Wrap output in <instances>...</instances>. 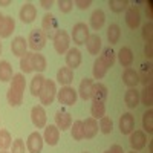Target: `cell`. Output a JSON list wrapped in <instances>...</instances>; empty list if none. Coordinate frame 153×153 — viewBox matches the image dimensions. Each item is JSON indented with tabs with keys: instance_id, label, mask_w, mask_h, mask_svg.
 I'll list each match as a JSON object with an SVG mask.
<instances>
[{
	"instance_id": "obj_1",
	"label": "cell",
	"mask_w": 153,
	"mask_h": 153,
	"mask_svg": "<svg viewBox=\"0 0 153 153\" xmlns=\"http://www.w3.org/2000/svg\"><path fill=\"white\" fill-rule=\"evenodd\" d=\"M25 89H26V80H25V75L20 74H14L11 80V86H9V91L6 94V100L11 107H17L23 103V94H25Z\"/></svg>"
},
{
	"instance_id": "obj_2",
	"label": "cell",
	"mask_w": 153,
	"mask_h": 153,
	"mask_svg": "<svg viewBox=\"0 0 153 153\" xmlns=\"http://www.w3.org/2000/svg\"><path fill=\"white\" fill-rule=\"evenodd\" d=\"M57 84H55V81L54 80H49V78H46V81H45V86H43V91H42V94H40V104L45 107V106H49V104H52L54 103V100H55V97H57Z\"/></svg>"
},
{
	"instance_id": "obj_3",
	"label": "cell",
	"mask_w": 153,
	"mask_h": 153,
	"mask_svg": "<svg viewBox=\"0 0 153 153\" xmlns=\"http://www.w3.org/2000/svg\"><path fill=\"white\" fill-rule=\"evenodd\" d=\"M54 49H55V52L63 55V54H66L68 51H69V46H71V35L66 32V31H63V29H58L54 35Z\"/></svg>"
},
{
	"instance_id": "obj_4",
	"label": "cell",
	"mask_w": 153,
	"mask_h": 153,
	"mask_svg": "<svg viewBox=\"0 0 153 153\" xmlns=\"http://www.w3.org/2000/svg\"><path fill=\"white\" fill-rule=\"evenodd\" d=\"M89 35H91V32H89V26H87L86 23L80 22V23L74 25V28H72V34H71V38L74 40V43H75V45H86Z\"/></svg>"
},
{
	"instance_id": "obj_5",
	"label": "cell",
	"mask_w": 153,
	"mask_h": 153,
	"mask_svg": "<svg viewBox=\"0 0 153 153\" xmlns=\"http://www.w3.org/2000/svg\"><path fill=\"white\" fill-rule=\"evenodd\" d=\"M57 98H58V103L60 104H65V106H74L76 103V98H78V94L74 87L71 86H63L60 91L57 92Z\"/></svg>"
},
{
	"instance_id": "obj_6",
	"label": "cell",
	"mask_w": 153,
	"mask_h": 153,
	"mask_svg": "<svg viewBox=\"0 0 153 153\" xmlns=\"http://www.w3.org/2000/svg\"><path fill=\"white\" fill-rule=\"evenodd\" d=\"M46 35L43 34L42 29H32L29 37H28V46L34 51V52H38L46 46Z\"/></svg>"
},
{
	"instance_id": "obj_7",
	"label": "cell",
	"mask_w": 153,
	"mask_h": 153,
	"mask_svg": "<svg viewBox=\"0 0 153 153\" xmlns=\"http://www.w3.org/2000/svg\"><path fill=\"white\" fill-rule=\"evenodd\" d=\"M42 31L46 35V38H54L55 32L58 31V20H57V17L54 14L48 12V14L43 17V20H42Z\"/></svg>"
},
{
	"instance_id": "obj_8",
	"label": "cell",
	"mask_w": 153,
	"mask_h": 153,
	"mask_svg": "<svg viewBox=\"0 0 153 153\" xmlns=\"http://www.w3.org/2000/svg\"><path fill=\"white\" fill-rule=\"evenodd\" d=\"M31 121H32V124L37 127V129H45L46 127L48 115H46V110H45V107L42 104L32 107V110H31Z\"/></svg>"
},
{
	"instance_id": "obj_9",
	"label": "cell",
	"mask_w": 153,
	"mask_h": 153,
	"mask_svg": "<svg viewBox=\"0 0 153 153\" xmlns=\"http://www.w3.org/2000/svg\"><path fill=\"white\" fill-rule=\"evenodd\" d=\"M43 135L38 132H32L26 139V150L29 153H42L43 150Z\"/></svg>"
},
{
	"instance_id": "obj_10",
	"label": "cell",
	"mask_w": 153,
	"mask_h": 153,
	"mask_svg": "<svg viewBox=\"0 0 153 153\" xmlns=\"http://www.w3.org/2000/svg\"><path fill=\"white\" fill-rule=\"evenodd\" d=\"M19 17H20V20H22L25 25L32 23V22L37 19V8H35L32 3H29V2L23 3L22 8H20V12H19Z\"/></svg>"
},
{
	"instance_id": "obj_11",
	"label": "cell",
	"mask_w": 153,
	"mask_h": 153,
	"mask_svg": "<svg viewBox=\"0 0 153 153\" xmlns=\"http://www.w3.org/2000/svg\"><path fill=\"white\" fill-rule=\"evenodd\" d=\"M43 141L48 146H57L60 141V129L55 124H49L45 127V133H43Z\"/></svg>"
},
{
	"instance_id": "obj_12",
	"label": "cell",
	"mask_w": 153,
	"mask_h": 153,
	"mask_svg": "<svg viewBox=\"0 0 153 153\" xmlns=\"http://www.w3.org/2000/svg\"><path fill=\"white\" fill-rule=\"evenodd\" d=\"M126 23L130 29H136L141 25V14L136 6H129L126 9Z\"/></svg>"
},
{
	"instance_id": "obj_13",
	"label": "cell",
	"mask_w": 153,
	"mask_h": 153,
	"mask_svg": "<svg viewBox=\"0 0 153 153\" xmlns=\"http://www.w3.org/2000/svg\"><path fill=\"white\" fill-rule=\"evenodd\" d=\"M129 143H130V147L138 152V150H143L147 144V138H146V133L143 130H133L130 133V139H129Z\"/></svg>"
},
{
	"instance_id": "obj_14",
	"label": "cell",
	"mask_w": 153,
	"mask_h": 153,
	"mask_svg": "<svg viewBox=\"0 0 153 153\" xmlns=\"http://www.w3.org/2000/svg\"><path fill=\"white\" fill-rule=\"evenodd\" d=\"M120 130L123 135H130L135 130V118L132 113H123L120 118Z\"/></svg>"
},
{
	"instance_id": "obj_15",
	"label": "cell",
	"mask_w": 153,
	"mask_h": 153,
	"mask_svg": "<svg viewBox=\"0 0 153 153\" xmlns=\"http://www.w3.org/2000/svg\"><path fill=\"white\" fill-rule=\"evenodd\" d=\"M72 117H71V113L65 112V110H58L55 113V126L60 129V132H65L68 129H71V126H72Z\"/></svg>"
},
{
	"instance_id": "obj_16",
	"label": "cell",
	"mask_w": 153,
	"mask_h": 153,
	"mask_svg": "<svg viewBox=\"0 0 153 153\" xmlns=\"http://www.w3.org/2000/svg\"><path fill=\"white\" fill-rule=\"evenodd\" d=\"M66 65L69 69H76L81 65V52L78 48H69V51L66 52Z\"/></svg>"
},
{
	"instance_id": "obj_17",
	"label": "cell",
	"mask_w": 153,
	"mask_h": 153,
	"mask_svg": "<svg viewBox=\"0 0 153 153\" xmlns=\"http://www.w3.org/2000/svg\"><path fill=\"white\" fill-rule=\"evenodd\" d=\"M11 51L16 57L22 58L25 54L28 52V40H25V37H16L11 43Z\"/></svg>"
},
{
	"instance_id": "obj_18",
	"label": "cell",
	"mask_w": 153,
	"mask_h": 153,
	"mask_svg": "<svg viewBox=\"0 0 153 153\" xmlns=\"http://www.w3.org/2000/svg\"><path fill=\"white\" fill-rule=\"evenodd\" d=\"M107 95H109V91L103 83H94L92 92H91V100L97 101V103H104Z\"/></svg>"
},
{
	"instance_id": "obj_19",
	"label": "cell",
	"mask_w": 153,
	"mask_h": 153,
	"mask_svg": "<svg viewBox=\"0 0 153 153\" xmlns=\"http://www.w3.org/2000/svg\"><path fill=\"white\" fill-rule=\"evenodd\" d=\"M83 129H84V138L86 139H92L97 136L100 127H98V121L92 117H89L83 121Z\"/></svg>"
},
{
	"instance_id": "obj_20",
	"label": "cell",
	"mask_w": 153,
	"mask_h": 153,
	"mask_svg": "<svg viewBox=\"0 0 153 153\" xmlns=\"http://www.w3.org/2000/svg\"><path fill=\"white\" fill-rule=\"evenodd\" d=\"M86 48H87V52L91 55H98V52L103 48V42H101V37L97 34H91L86 42Z\"/></svg>"
},
{
	"instance_id": "obj_21",
	"label": "cell",
	"mask_w": 153,
	"mask_h": 153,
	"mask_svg": "<svg viewBox=\"0 0 153 153\" xmlns=\"http://www.w3.org/2000/svg\"><path fill=\"white\" fill-rule=\"evenodd\" d=\"M123 83L129 87V89H133L136 87V84L139 83V76H138V72L132 68H126L124 72H123Z\"/></svg>"
},
{
	"instance_id": "obj_22",
	"label": "cell",
	"mask_w": 153,
	"mask_h": 153,
	"mask_svg": "<svg viewBox=\"0 0 153 153\" xmlns=\"http://www.w3.org/2000/svg\"><path fill=\"white\" fill-rule=\"evenodd\" d=\"M118 60L123 68H132L133 65V52L129 46H123L118 52Z\"/></svg>"
},
{
	"instance_id": "obj_23",
	"label": "cell",
	"mask_w": 153,
	"mask_h": 153,
	"mask_svg": "<svg viewBox=\"0 0 153 153\" xmlns=\"http://www.w3.org/2000/svg\"><path fill=\"white\" fill-rule=\"evenodd\" d=\"M124 103H126V106L129 107V109H135V107L139 106L141 100H139V92L136 91V87L129 89V91L126 92V95H124Z\"/></svg>"
},
{
	"instance_id": "obj_24",
	"label": "cell",
	"mask_w": 153,
	"mask_h": 153,
	"mask_svg": "<svg viewBox=\"0 0 153 153\" xmlns=\"http://www.w3.org/2000/svg\"><path fill=\"white\" fill-rule=\"evenodd\" d=\"M57 81H58L61 86H69V84L74 81V71L69 69L68 66L60 68L58 72H57Z\"/></svg>"
},
{
	"instance_id": "obj_25",
	"label": "cell",
	"mask_w": 153,
	"mask_h": 153,
	"mask_svg": "<svg viewBox=\"0 0 153 153\" xmlns=\"http://www.w3.org/2000/svg\"><path fill=\"white\" fill-rule=\"evenodd\" d=\"M104 22H106V14L103 9H95L91 16V26L95 31H100L101 28L104 26Z\"/></svg>"
},
{
	"instance_id": "obj_26",
	"label": "cell",
	"mask_w": 153,
	"mask_h": 153,
	"mask_svg": "<svg viewBox=\"0 0 153 153\" xmlns=\"http://www.w3.org/2000/svg\"><path fill=\"white\" fill-rule=\"evenodd\" d=\"M92 86H94V81L91 78H83L81 83H80V87H78V94L81 100L87 101L91 100V92H92Z\"/></svg>"
},
{
	"instance_id": "obj_27",
	"label": "cell",
	"mask_w": 153,
	"mask_h": 153,
	"mask_svg": "<svg viewBox=\"0 0 153 153\" xmlns=\"http://www.w3.org/2000/svg\"><path fill=\"white\" fill-rule=\"evenodd\" d=\"M45 81H46V78L42 74H37L32 78V81H31V94H32V97H40V94L43 91V86H45Z\"/></svg>"
},
{
	"instance_id": "obj_28",
	"label": "cell",
	"mask_w": 153,
	"mask_h": 153,
	"mask_svg": "<svg viewBox=\"0 0 153 153\" xmlns=\"http://www.w3.org/2000/svg\"><path fill=\"white\" fill-rule=\"evenodd\" d=\"M14 29H16V20L12 19L11 16H5L3 26H2V29H0V38L11 37V34L14 32Z\"/></svg>"
},
{
	"instance_id": "obj_29",
	"label": "cell",
	"mask_w": 153,
	"mask_h": 153,
	"mask_svg": "<svg viewBox=\"0 0 153 153\" xmlns=\"http://www.w3.org/2000/svg\"><path fill=\"white\" fill-rule=\"evenodd\" d=\"M12 76H14V74H12V66L9 65V61L2 60L0 61V81L8 83V81L12 80Z\"/></svg>"
},
{
	"instance_id": "obj_30",
	"label": "cell",
	"mask_w": 153,
	"mask_h": 153,
	"mask_svg": "<svg viewBox=\"0 0 153 153\" xmlns=\"http://www.w3.org/2000/svg\"><path fill=\"white\" fill-rule=\"evenodd\" d=\"M92 74H94V78L95 80H101V78H104L106 74H107V68L103 61H101V58H95L94 61V68H92Z\"/></svg>"
},
{
	"instance_id": "obj_31",
	"label": "cell",
	"mask_w": 153,
	"mask_h": 153,
	"mask_svg": "<svg viewBox=\"0 0 153 153\" xmlns=\"http://www.w3.org/2000/svg\"><path fill=\"white\" fill-rule=\"evenodd\" d=\"M46 66H48V63H46L45 55H42L40 52H34L32 54V69L37 71L38 74H42L45 72Z\"/></svg>"
},
{
	"instance_id": "obj_32",
	"label": "cell",
	"mask_w": 153,
	"mask_h": 153,
	"mask_svg": "<svg viewBox=\"0 0 153 153\" xmlns=\"http://www.w3.org/2000/svg\"><path fill=\"white\" fill-rule=\"evenodd\" d=\"M121 38V28L118 26L117 23H112L110 26L107 28V40L110 45H117Z\"/></svg>"
},
{
	"instance_id": "obj_33",
	"label": "cell",
	"mask_w": 153,
	"mask_h": 153,
	"mask_svg": "<svg viewBox=\"0 0 153 153\" xmlns=\"http://www.w3.org/2000/svg\"><path fill=\"white\" fill-rule=\"evenodd\" d=\"M138 76H139V83H143L144 86L150 84L152 83V65H141V71L138 72Z\"/></svg>"
},
{
	"instance_id": "obj_34",
	"label": "cell",
	"mask_w": 153,
	"mask_h": 153,
	"mask_svg": "<svg viewBox=\"0 0 153 153\" xmlns=\"http://www.w3.org/2000/svg\"><path fill=\"white\" fill-rule=\"evenodd\" d=\"M139 100L143 101V104L146 107H152V104H153V87H152V83L144 86L143 92L139 94Z\"/></svg>"
},
{
	"instance_id": "obj_35",
	"label": "cell",
	"mask_w": 153,
	"mask_h": 153,
	"mask_svg": "<svg viewBox=\"0 0 153 153\" xmlns=\"http://www.w3.org/2000/svg\"><path fill=\"white\" fill-rule=\"evenodd\" d=\"M71 135L75 141H81L84 139V129H83V121L81 120H76L72 123L71 126Z\"/></svg>"
},
{
	"instance_id": "obj_36",
	"label": "cell",
	"mask_w": 153,
	"mask_h": 153,
	"mask_svg": "<svg viewBox=\"0 0 153 153\" xmlns=\"http://www.w3.org/2000/svg\"><path fill=\"white\" fill-rule=\"evenodd\" d=\"M32 54L34 52H26L20 58L22 74H31V72H34V69H32Z\"/></svg>"
},
{
	"instance_id": "obj_37",
	"label": "cell",
	"mask_w": 153,
	"mask_h": 153,
	"mask_svg": "<svg viewBox=\"0 0 153 153\" xmlns=\"http://www.w3.org/2000/svg\"><path fill=\"white\" fill-rule=\"evenodd\" d=\"M115 57H117V55H115V51L109 46V48H104V49H103V52H101V57H100V58H101V61L106 65V68L109 69V68L113 66Z\"/></svg>"
},
{
	"instance_id": "obj_38",
	"label": "cell",
	"mask_w": 153,
	"mask_h": 153,
	"mask_svg": "<svg viewBox=\"0 0 153 153\" xmlns=\"http://www.w3.org/2000/svg\"><path fill=\"white\" fill-rule=\"evenodd\" d=\"M91 113H92V118H95L97 121L101 120L103 117H106V104H104V103H97V101H94L92 107H91Z\"/></svg>"
},
{
	"instance_id": "obj_39",
	"label": "cell",
	"mask_w": 153,
	"mask_h": 153,
	"mask_svg": "<svg viewBox=\"0 0 153 153\" xmlns=\"http://www.w3.org/2000/svg\"><path fill=\"white\" fill-rule=\"evenodd\" d=\"M143 127L147 133H153V109L150 107L143 115Z\"/></svg>"
},
{
	"instance_id": "obj_40",
	"label": "cell",
	"mask_w": 153,
	"mask_h": 153,
	"mask_svg": "<svg viewBox=\"0 0 153 153\" xmlns=\"http://www.w3.org/2000/svg\"><path fill=\"white\" fill-rule=\"evenodd\" d=\"M12 146L11 133L5 129H0V150H8Z\"/></svg>"
},
{
	"instance_id": "obj_41",
	"label": "cell",
	"mask_w": 153,
	"mask_h": 153,
	"mask_svg": "<svg viewBox=\"0 0 153 153\" xmlns=\"http://www.w3.org/2000/svg\"><path fill=\"white\" fill-rule=\"evenodd\" d=\"M109 8H110V11L120 14V12H123V11H126L127 8H129V2H127V0H110Z\"/></svg>"
},
{
	"instance_id": "obj_42",
	"label": "cell",
	"mask_w": 153,
	"mask_h": 153,
	"mask_svg": "<svg viewBox=\"0 0 153 153\" xmlns=\"http://www.w3.org/2000/svg\"><path fill=\"white\" fill-rule=\"evenodd\" d=\"M98 127H100V130L103 132L104 135H109V133H112V130H113V123H112V120H110L109 117H103V118L100 120Z\"/></svg>"
},
{
	"instance_id": "obj_43",
	"label": "cell",
	"mask_w": 153,
	"mask_h": 153,
	"mask_svg": "<svg viewBox=\"0 0 153 153\" xmlns=\"http://www.w3.org/2000/svg\"><path fill=\"white\" fill-rule=\"evenodd\" d=\"M12 150H11V153H25L26 152V146H25V141L23 139H20V138H17L16 141H12Z\"/></svg>"
},
{
	"instance_id": "obj_44",
	"label": "cell",
	"mask_w": 153,
	"mask_h": 153,
	"mask_svg": "<svg viewBox=\"0 0 153 153\" xmlns=\"http://www.w3.org/2000/svg\"><path fill=\"white\" fill-rule=\"evenodd\" d=\"M152 35H153V23L149 22V23L144 25V28H143V38L146 40V43L152 42Z\"/></svg>"
},
{
	"instance_id": "obj_45",
	"label": "cell",
	"mask_w": 153,
	"mask_h": 153,
	"mask_svg": "<svg viewBox=\"0 0 153 153\" xmlns=\"http://www.w3.org/2000/svg\"><path fill=\"white\" fill-rule=\"evenodd\" d=\"M72 8H74V2H72V0H60V2H58V9L63 12V14L71 12Z\"/></svg>"
},
{
	"instance_id": "obj_46",
	"label": "cell",
	"mask_w": 153,
	"mask_h": 153,
	"mask_svg": "<svg viewBox=\"0 0 153 153\" xmlns=\"http://www.w3.org/2000/svg\"><path fill=\"white\" fill-rule=\"evenodd\" d=\"M74 5L78 6L80 9H87L89 6H92V2H91V0H75Z\"/></svg>"
},
{
	"instance_id": "obj_47",
	"label": "cell",
	"mask_w": 153,
	"mask_h": 153,
	"mask_svg": "<svg viewBox=\"0 0 153 153\" xmlns=\"http://www.w3.org/2000/svg\"><path fill=\"white\" fill-rule=\"evenodd\" d=\"M52 5H54L52 0H42V2H40V6L43 9H51V8H52Z\"/></svg>"
},
{
	"instance_id": "obj_48",
	"label": "cell",
	"mask_w": 153,
	"mask_h": 153,
	"mask_svg": "<svg viewBox=\"0 0 153 153\" xmlns=\"http://www.w3.org/2000/svg\"><path fill=\"white\" fill-rule=\"evenodd\" d=\"M110 153H124V150H123V147L121 146H118V144H113L112 147H110V150H109Z\"/></svg>"
},
{
	"instance_id": "obj_49",
	"label": "cell",
	"mask_w": 153,
	"mask_h": 153,
	"mask_svg": "<svg viewBox=\"0 0 153 153\" xmlns=\"http://www.w3.org/2000/svg\"><path fill=\"white\" fill-rule=\"evenodd\" d=\"M144 54H146V57H147V58H152V46H150V43H146Z\"/></svg>"
},
{
	"instance_id": "obj_50",
	"label": "cell",
	"mask_w": 153,
	"mask_h": 153,
	"mask_svg": "<svg viewBox=\"0 0 153 153\" xmlns=\"http://www.w3.org/2000/svg\"><path fill=\"white\" fill-rule=\"evenodd\" d=\"M152 2H147V6H146V11H147V14H149V19L153 17V8H152Z\"/></svg>"
},
{
	"instance_id": "obj_51",
	"label": "cell",
	"mask_w": 153,
	"mask_h": 153,
	"mask_svg": "<svg viewBox=\"0 0 153 153\" xmlns=\"http://www.w3.org/2000/svg\"><path fill=\"white\" fill-rule=\"evenodd\" d=\"M11 0H0V6H9Z\"/></svg>"
},
{
	"instance_id": "obj_52",
	"label": "cell",
	"mask_w": 153,
	"mask_h": 153,
	"mask_svg": "<svg viewBox=\"0 0 153 153\" xmlns=\"http://www.w3.org/2000/svg\"><path fill=\"white\" fill-rule=\"evenodd\" d=\"M3 22H5V16L0 12V29H2V26H3Z\"/></svg>"
},
{
	"instance_id": "obj_53",
	"label": "cell",
	"mask_w": 153,
	"mask_h": 153,
	"mask_svg": "<svg viewBox=\"0 0 153 153\" xmlns=\"http://www.w3.org/2000/svg\"><path fill=\"white\" fill-rule=\"evenodd\" d=\"M0 153H9V152H6V150H2V152H0Z\"/></svg>"
},
{
	"instance_id": "obj_54",
	"label": "cell",
	"mask_w": 153,
	"mask_h": 153,
	"mask_svg": "<svg viewBox=\"0 0 153 153\" xmlns=\"http://www.w3.org/2000/svg\"><path fill=\"white\" fill-rule=\"evenodd\" d=\"M0 54H2V43H0Z\"/></svg>"
},
{
	"instance_id": "obj_55",
	"label": "cell",
	"mask_w": 153,
	"mask_h": 153,
	"mask_svg": "<svg viewBox=\"0 0 153 153\" xmlns=\"http://www.w3.org/2000/svg\"><path fill=\"white\" fill-rule=\"evenodd\" d=\"M129 153H136V152H135V150H132V152H129Z\"/></svg>"
},
{
	"instance_id": "obj_56",
	"label": "cell",
	"mask_w": 153,
	"mask_h": 153,
	"mask_svg": "<svg viewBox=\"0 0 153 153\" xmlns=\"http://www.w3.org/2000/svg\"><path fill=\"white\" fill-rule=\"evenodd\" d=\"M104 153H110V152H109V150H107V152H104Z\"/></svg>"
},
{
	"instance_id": "obj_57",
	"label": "cell",
	"mask_w": 153,
	"mask_h": 153,
	"mask_svg": "<svg viewBox=\"0 0 153 153\" xmlns=\"http://www.w3.org/2000/svg\"><path fill=\"white\" fill-rule=\"evenodd\" d=\"M83 153H87V152H83Z\"/></svg>"
}]
</instances>
